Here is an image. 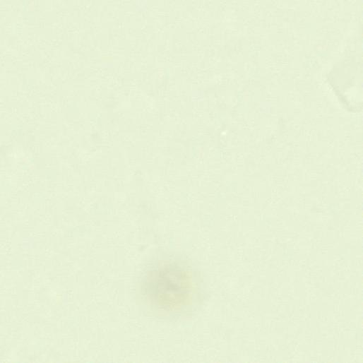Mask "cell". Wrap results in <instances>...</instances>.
Listing matches in <instances>:
<instances>
[{
    "instance_id": "cell-1",
    "label": "cell",
    "mask_w": 363,
    "mask_h": 363,
    "mask_svg": "<svg viewBox=\"0 0 363 363\" xmlns=\"http://www.w3.org/2000/svg\"><path fill=\"white\" fill-rule=\"evenodd\" d=\"M202 280L196 270L180 261H162L148 269L141 292L155 311L179 316L195 310L203 299Z\"/></svg>"
}]
</instances>
